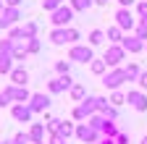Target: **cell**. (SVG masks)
<instances>
[{
  "instance_id": "obj_48",
  "label": "cell",
  "mask_w": 147,
  "mask_h": 144,
  "mask_svg": "<svg viewBox=\"0 0 147 144\" xmlns=\"http://www.w3.org/2000/svg\"><path fill=\"white\" fill-rule=\"evenodd\" d=\"M95 3H97V5H108V0H95Z\"/></svg>"
},
{
  "instance_id": "obj_32",
  "label": "cell",
  "mask_w": 147,
  "mask_h": 144,
  "mask_svg": "<svg viewBox=\"0 0 147 144\" xmlns=\"http://www.w3.org/2000/svg\"><path fill=\"white\" fill-rule=\"evenodd\" d=\"M126 102V97L121 94V92H113V94H110V105H113V107H118V105H123Z\"/></svg>"
},
{
  "instance_id": "obj_42",
  "label": "cell",
  "mask_w": 147,
  "mask_h": 144,
  "mask_svg": "<svg viewBox=\"0 0 147 144\" xmlns=\"http://www.w3.org/2000/svg\"><path fill=\"white\" fill-rule=\"evenodd\" d=\"M137 37H139L142 42H147V29H144V26H137Z\"/></svg>"
},
{
  "instance_id": "obj_16",
  "label": "cell",
  "mask_w": 147,
  "mask_h": 144,
  "mask_svg": "<svg viewBox=\"0 0 147 144\" xmlns=\"http://www.w3.org/2000/svg\"><path fill=\"white\" fill-rule=\"evenodd\" d=\"M26 55H29L26 40L24 42H13V60H26Z\"/></svg>"
},
{
  "instance_id": "obj_22",
  "label": "cell",
  "mask_w": 147,
  "mask_h": 144,
  "mask_svg": "<svg viewBox=\"0 0 147 144\" xmlns=\"http://www.w3.org/2000/svg\"><path fill=\"white\" fill-rule=\"evenodd\" d=\"M50 42H53V45L68 42V40H66V29H53V31H50Z\"/></svg>"
},
{
  "instance_id": "obj_29",
  "label": "cell",
  "mask_w": 147,
  "mask_h": 144,
  "mask_svg": "<svg viewBox=\"0 0 147 144\" xmlns=\"http://www.w3.org/2000/svg\"><path fill=\"white\" fill-rule=\"evenodd\" d=\"M61 5H63V0H42V8L50 11V13H53V11H58Z\"/></svg>"
},
{
  "instance_id": "obj_6",
  "label": "cell",
  "mask_w": 147,
  "mask_h": 144,
  "mask_svg": "<svg viewBox=\"0 0 147 144\" xmlns=\"http://www.w3.org/2000/svg\"><path fill=\"white\" fill-rule=\"evenodd\" d=\"M97 136H100V131H95L89 123H79V126H76V139H79V141L92 144V141H97Z\"/></svg>"
},
{
  "instance_id": "obj_35",
  "label": "cell",
  "mask_w": 147,
  "mask_h": 144,
  "mask_svg": "<svg viewBox=\"0 0 147 144\" xmlns=\"http://www.w3.org/2000/svg\"><path fill=\"white\" fill-rule=\"evenodd\" d=\"M61 123H63L61 118H53V121L47 123V129H50V134H58V131H61Z\"/></svg>"
},
{
  "instance_id": "obj_21",
  "label": "cell",
  "mask_w": 147,
  "mask_h": 144,
  "mask_svg": "<svg viewBox=\"0 0 147 144\" xmlns=\"http://www.w3.org/2000/svg\"><path fill=\"white\" fill-rule=\"evenodd\" d=\"M21 31H24V40H34L37 37V21H26L21 26Z\"/></svg>"
},
{
  "instance_id": "obj_24",
  "label": "cell",
  "mask_w": 147,
  "mask_h": 144,
  "mask_svg": "<svg viewBox=\"0 0 147 144\" xmlns=\"http://www.w3.org/2000/svg\"><path fill=\"white\" fill-rule=\"evenodd\" d=\"M105 37H108L110 42H113V45H121V42H123V37H121V29H118V26H110Z\"/></svg>"
},
{
  "instance_id": "obj_9",
  "label": "cell",
  "mask_w": 147,
  "mask_h": 144,
  "mask_svg": "<svg viewBox=\"0 0 147 144\" xmlns=\"http://www.w3.org/2000/svg\"><path fill=\"white\" fill-rule=\"evenodd\" d=\"M74 86V79L66 74V76H58V79H53L50 84H47V89H50V92L53 94H58V92H66V89H71Z\"/></svg>"
},
{
  "instance_id": "obj_10",
  "label": "cell",
  "mask_w": 147,
  "mask_h": 144,
  "mask_svg": "<svg viewBox=\"0 0 147 144\" xmlns=\"http://www.w3.org/2000/svg\"><path fill=\"white\" fill-rule=\"evenodd\" d=\"M29 107H32V113H42V110H47V107H50V97L42 94V92H37V94H32Z\"/></svg>"
},
{
  "instance_id": "obj_46",
  "label": "cell",
  "mask_w": 147,
  "mask_h": 144,
  "mask_svg": "<svg viewBox=\"0 0 147 144\" xmlns=\"http://www.w3.org/2000/svg\"><path fill=\"white\" fill-rule=\"evenodd\" d=\"M100 144H116V139H105V136H102V141H100Z\"/></svg>"
},
{
  "instance_id": "obj_20",
  "label": "cell",
  "mask_w": 147,
  "mask_h": 144,
  "mask_svg": "<svg viewBox=\"0 0 147 144\" xmlns=\"http://www.w3.org/2000/svg\"><path fill=\"white\" fill-rule=\"evenodd\" d=\"M13 71V55H0V76Z\"/></svg>"
},
{
  "instance_id": "obj_47",
  "label": "cell",
  "mask_w": 147,
  "mask_h": 144,
  "mask_svg": "<svg viewBox=\"0 0 147 144\" xmlns=\"http://www.w3.org/2000/svg\"><path fill=\"white\" fill-rule=\"evenodd\" d=\"M139 26H144V29H147V19H139Z\"/></svg>"
},
{
  "instance_id": "obj_31",
  "label": "cell",
  "mask_w": 147,
  "mask_h": 144,
  "mask_svg": "<svg viewBox=\"0 0 147 144\" xmlns=\"http://www.w3.org/2000/svg\"><path fill=\"white\" fill-rule=\"evenodd\" d=\"M100 115H102L105 121H116V118H118V113H116V107H113V105H108V107H105V110H102Z\"/></svg>"
},
{
  "instance_id": "obj_27",
  "label": "cell",
  "mask_w": 147,
  "mask_h": 144,
  "mask_svg": "<svg viewBox=\"0 0 147 144\" xmlns=\"http://www.w3.org/2000/svg\"><path fill=\"white\" fill-rule=\"evenodd\" d=\"M87 123H89V126H92L95 131H102V126H105V118H102L100 113H95V115H92V118H89Z\"/></svg>"
},
{
  "instance_id": "obj_44",
  "label": "cell",
  "mask_w": 147,
  "mask_h": 144,
  "mask_svg": "<svg viewBox=\"0 0 147 144\" xmlns=\"http://www.w3.org/2000/svg\"><path fill=\"white\" fill-rule=\"evenodd\" d=\"M5 5L8 8H18V5H21V0H5Z\"/></svg>"
},
{
  "instance_id": "obj_7",
  "label": "cell",
  "mask_w": 147,
  "mask_h": 144,
  "mask_svg": "<svg viewBox=\"0 0 147 144\" xmlns=\"http://www.w3.org/2000/svg\"><path fill=\"white\" fill-rule=\"evenodd\" d=\"M18 19H21V11L5 5V11L0 13V29H13V24H16Z\"/></svg>"
},
{
  "instance_id": "obj_1",
  "label": "cell",
  "mask_w": 147,
  "mask_h": 144,
  "mask_svg": "<svg viewBox=\"0 0 147 144\" xmlns=\"http://www.w3.org/2000/svg\"><path fill=\"white\" fill-rule=\"evenodd\" d=\"M123 81H129L123 68H113L110 74H105V76H102V84H105V89H110V92H118V86H121Z\"/></svg>"
},
{
  "instance_id": "obj_8",
  "label": "cell",
  "mask_w": 147,
  "mask_h": 144,
  "mask_svg": "<svg viewBox=\"0 0 147 144\" xmlns=\"http://www.w3.org/2000/svg\"><path fill=\"white\" fill-rule=\"evenodd\" d=\"M5 92L11 94V100H16L18 105H29V100H32V94H29V89L26 86H5Z\"/></svg>"
},
{
  "instance_id": "obj_50",
  "label": "cell",
  "mask_w": 147,
  "mask_h": 144,
  "mask_svg": "<svg viewBox=\"0 0 147 144\" xmlns=\"http://www.w3.org/2000/svg\"><path fill=\"white\" fill-rule=\"evenodd\" d=\"M142 144H147V136H144V139H142Z\"/></svg>"
},
{
  "instance_id": "obj_23",
  "label": "cell",
  "mask_w": 147,
  "mask_h": 144,
  "mask_svg": "<svg viewBox=\"0 0 147 144\" xmlns=\"http://www.w3.org/2000/svg\"><path fill=\"white\" fill-rule=\"evenodd\" d=\"M123 71H126V79H129V81H137V79H139V74H142L137 63H129V66H126Z\"/></svg>"
},
{
  "instance_id": "obj_33",
  "label": "cell",
  "mask_w": 147,
  "mask_h": 144,
  "mask_svg": "<svg viewBox=\"0 0 147 144\" xmlns=\"http://www.w3.org/2000/svg\"><path fill=\"white\" fill-rule=\"evenodd\" d=\"M68 66H71L68 60H58V63H55V71H58L61 76H66V74H68Z\"/></svg>"
},
{
  "instance_id": "obj_17",
  "label": "cell",
  "mask_w": 147,
  "mask_h": 144,
  "mask_svg": "<svg viewBox=\"0 0 147 144\" xmlns=\"http://www.w3.org/2000/svg\"><path fill=\"white\" fill-rule=\"evenodd\" d=\"M68 5L74 8V13H84V11H89L92 5H95V0H71Z\"/></svg>"
},
{
  "instance_id": "obj_30",
  "label": "cell",
  "mask_w": 147,
  "mask_h": 144,
  "mask_svg": "<svg viewBox=\"0 0 147 144\" xmlns=\"http://www.w3.org/2000/svg\"><path fill=\"white\" fill-rule=\"evenodd\" d=\"M0 55H13V42L11 40H0Z\"/></svg>"
},
{
  "instance_id": "obj_14",
  "label": "cell",
  "mask_w": 147,
  "mask_h": 144,
  "mask_svg": "<svg viewBox=\"0 0 147 144\" xmlns=\"http://www.w3.org/2000/svg\"><path fill=\"white\" fill-rule=\"evenodd\" d=\"M26 81H29L26 68H13V71H11V84H13V86H26Z\"/></svg>"
},
{
  "instance_id": "obj_12",
  "label": "cell",
  "mask_w": 147,
  "mask_h": 144,
  "mask_svg": "<svg viewBox=\"0 0 147 144\" xmlns=\"http://www.w3.org/2000/svg\"><path fill=\"white\" fill-rule=\"evenodd\" d=\"M126 102L131 105V107H137L139 113H144V110H147V97H144L142 92H134V89H131V92L126 94Z\"/></svg>"
},
{
  "instance_id": "obj_36",
  "label": "cell",
  "mask_w": 147,
  "mask_h": 144,
  "mask_svg": "<svg viewBox=\"0 0 147 144\" xmlns=\"http://www.w3.org/2000/svg\"><path fill=\"white\" fill-rule=\"evenodd\" d=\"M26 47H29V52H40V40H26Z\"/></svg>"
},
{
  "instance_id": "obj_53",
  "label": "cell",
  "mask_w": 147,
  "mask_h": 144,
  "mask_svg": "<svg viewBox=\"0 0 147 144\" xmlns=\"http://www.w3.org/2000/svg\"><path fill=\"white\" fill-rule=\"evenodd\" d=\"M42 144H45V141H42Z\"/></svg>"
},
{
  "instance_id": "obj_2",
  "label": "cell",
  "mask_w": 147,
  "mask_h": 144,
  "mask_svg": "<svg viewBox=\"0 0 147 144\" xmlns=\"http://www.w3.org/2000/svg\"><path fill=\"white\" fill-rule=\"evenodd\" d=\"M71 19H74V8L71 5H61L58 11H53V24H55V29H66L68 24H71Z\"/></svg>"
},
{
  "instance_id": "obj_37",
  "label": "cell",
  "mask_w": 147,
  "mask_h": 144,
  "mask_svg": "<svg viewBox=\"0 0 147 144\" xmlns=\"http://www.w3.org/2000/svg\"><path fill=\"white\" fill-rule=\"evenodd\" d=\"M66 40H68V42L74 45V42L79 40V31H76V29H66Z\"/></svg>"
},
{
  "instance_id": "obj_52",
  "label": "cell",
  "mask_w": 147,
  "mask_h": 144,
  "mask_svg": "<svg viewBox=\"0 0 147 144\" xmlns=\"http://www.w3.org/2000/svg\"><path fill=\"white\" fill-rule=\"evenodd\" d=\"M144 50H147V45H144Z\"/></svg>"
},
{
  "instance_id": "obj_4",
  "label": "cell",
  "mask_w": 147,
  "mask_h": 144,
  "mask_svg": "<svg viewBox=\"0 0 147 144\" xmlns=\"http://www.w3.org/2000/svg\"><path fill=\"white\" fill-rule=\"evenodd\" d=\"M123 58H126V50H123L121 45H110V47L105 50V55H102V60H105L108 66H113V68H118Z\"/></svg>"
},
{
  "instance_id": "obj_45",
  "label": "cell",
  "mask_w": 147,
  "mask_h": 144,
  "mask_svg": "<svg viewBox=\"0 0 147 144\" xmlns=\"http://www.w3.org/2000/svg\"><path fill=\"white\" fill-rule=\"evenodd\" d=\"M121 3V8H129V5H134V0H118Z\"/></svg>"
},
{
  "instance_id": "obj_18",
  "label": "cell",
  "mask_w": 147,
  "mask_h": 144,
  "mask_svg": "<svg viewBox=\"0 0 147 144\" xmlns=\"http://www.w3.org/2000/svg\"><path fill=\"white\" fill-rule=\"evenodd\" d=\"M121 131H118V126L113 123V121H105V126H102V136L105 139H116Z\"/></svg>"
},
{
  "instance_id": "obj_39",
  "label": "cell",
  "mask_w": 147,
  "mask_h": 144,
  "mask_svg": "<svg viewBox=\"0 0 147 144\" xmlns=\"http://www.w3.org/2000/svg\"><path fill=\"white\" fill-rule=\"evenodd\" d=\"M137 13H139V19H147V0H142L137 5Z\"/></svg>"
},
{
  "instance_id": "obj_43",
  "label": "cell",
  "mask_w": 147,
  "mask_h": 144,
  "mask_svg": "<svg viewBox=\"0 0 147 144\" xmlns=\"http://www.w3.org/2000/svg\"><path fill=\"white\" fill-rule=\"evenodd\" d=\"M50 144H66V139H63L61 134H53V136H50Z\"/></svg>"
},
{
  "instance_id": "obj_11",
  "label": "cell",
  "mask_w": 147,
  "mask_h": 144,
  "mask_svg": "<svg viewBox=\"0 0 147 144\" xmlns=\"http://www.w3.org/2000/svg\"><path fill=\"white\" fill-rule=\"evenodd\" d=\"M144 45H147V42H142L137 34H134V37H131V34H126L123 42H121V47H123L126 52H142V50H144Z\"/></svg>"
},
{
  "instance_id": "obj_13",
  "label": "cell",
  "mask_w": 147,
  "mask_h": 144,
  "mask_svg": "<svg viewBox=\"0 0 147 144\" xmlns=\"http://www.w3.org/2000/svg\"><path fill=\"white\" fill-rule=\"evenodd\" d=\"M13 118L18 121V123H29L32 121V107L29 105H13Z\"/></svg>"
},
{
  "instance_id": "obj_28",
  "label": "cell",
  "mask_w": 147,
  "mask_h": 144,
  "mask_svg": "<svg viewBox=\"0 0 147 144\" xmlns=\"http://www.w3.org/2000/svg\"><path fill=\"white\" fill-rule=\"evenodd\" d=\"M89 68H92V74L102 76V74H105V68H108V63H105V60H92V63H89Z\"/></svg>"
},
{
  "instance_id": "obj_15",
  "label": "cell",
  "mask_w": 147,
  "mask_h": 144,
  "mask_svg": "<svg viewBox=\"0 0 147 144\" xmlns=\"http://www.w3.org/2000/svg\"><path fill=\"white\" fill-rule=\"evenodd\" d=\"M29 136H32V144H42L45 141V126L42 123H32Z\"/></svg>"
},
{
  "instance_id": "obj_19",
  "label": "cell",
  "mask_w": 147,
  "mask_h": 144,
  "mask_svg": "<svg viewBox=\"0 0 147 144\" xmlns=\"http://www.w3.org/2000/svg\"><path fill=\"white\" fill-rule=\"evenodd\" d=\"M71 100H74V102H84V100H87V92H84L82 84H74V86H71Z\"/></svg>"
},
{
  "instance_id": "obj_26",
  "label": "cell",
  "mask_w": 147,
  "mask_h": 144,
  "mask_svg": "<svg viewBox=\"0 0 147 144\" xmlns=\"http://www.w3.org/2000/svg\"><path fill=\"white\" fill-rule=\"evenodd\" d=\"M102 40H105V31H100V29L89 31V47H95V45H102Z\"/></svg>"
},
{
  "instance_id": "obj_34",
  "label": "cell",
  "mask_w": 147,
  "mask_h": 144,
  "mask_svg": "<svg viewBox=\"0 0 147 144\" xmlns=\"http://www.w3.org/2000/svg\"><path fill=\"white\" fill-rule=\"evenodd\" d=\"M13 144H32V136L29 134H16L13 136Z\"/></svg>"
},
{
  "instance_id": "obj_38",
  "label": "cell",
  "mask_w": 147,
  "mask_h": 144,
  "mask_svg": "<svg viewBox=\"0 0 147 144\" xmlns=\"http://www.w3.org/2000/svg\"><path fill=\"white\" fill-rule=\"evenodd\" d=\"M8 105H11V94L3 89V92H0V107H8Z\"/></svg>"
},
{
  "instance_id": "obj_49",
  "label": "cell",
  "mask_w": 147,
  "mask_h": 144,
  "mask_svg": "<svg viewBox=\"0 0 147 144\" xmlns=\"http://www.w3.org/2000/svg\"><path fill=\"white\" fill-rule=\"evenodd\" d=\"M3 11H5V8H3V0H0V13H3Z\"/></svg>"
},
{
  "instance_id": "obj_51",
  "label": "cell",
  "mask_w": 147,
  "mask_h": 144,
  "mask_svg": "<svg viewBox=\"0 0 147 144\" xmlns=\"http://www.w3.org/2000/svg\"><path fill=\"white\" fill-rule=\"evenodd\" d=\"M0 144H8V141H0Z\"/></svg>"
},
{
  "instance_id": "obj_3",
  "label": "cell",
  "mask_w": 147,
  "mask_h": 144,
  "mask_svg": "<svg viewBox=\"0 0 147 144\" xmlns=\"http://www.w3.org/2000/svg\"><path fill=\"white\" fill-rule=\"evenodd\" d=\"M68 60H76V63H89V60H95L92 47H89V45H74V47L68 50Z\"/></svg>"
},
{
  "instance_id": "obj_40",
  "label": "cell",
  "mask_w": 147,
  "mask_h": 144,
  "mask_svg": "<svg viewBox=\"0 0 147 144\" xmlns=\"http://www.w3.org/2000/svg\"><path fill=\"white\" fill-rule=\"evenodd\" d=\"M137 81H139V89H147V71H142Z\"/></svg>"
},
{
  "instance_id": "obj_25",
  "label": "cell",
  "mask_w": 147,
  "mask_h": 144,
  "mask_svg": "<svg viewBox=\"0 0 147 144\" xmlns=\"http://www.w3.org/2000/svg\"><path fill=\"white\" fill-rule=\"evenodd\" d=\"M58 134H61L63 139H68V136H74V134H76V129H74V123H71V121H63V123H61V131H58Z\"/></svg>"
},
{
  "instance_id": "obj_5",
  "label": "cell",
  "mask_w": 147,
  "mask_h": 144,
  "mask_svg": "<svg viewBox=\"0 0 147 144\" xmlns=\"http://www.w3.org/2000/svg\"><path fill=\"white\" fill-rule=\"evenodd\" d=\"M116 26H118L121 31L137 29V21H134V16H131V11H129V8H118V13H116Z\"/></svg>"
},
{
  "instance_id": "obj_41",
  "label": "cell",
  "mask_w": 147,
  "mask_h": 144,
  "mask_svg": "<svg viewBox=\"0 0 147 144\" xmlns=\"http://www.w3.org/2000/svg\"><path fill=\"white\" fill-rule=\"evenodd\" d=\"M116 144H129V134H126V131H121V134L116 136Z\"/></svg>"
}]
</instances>
